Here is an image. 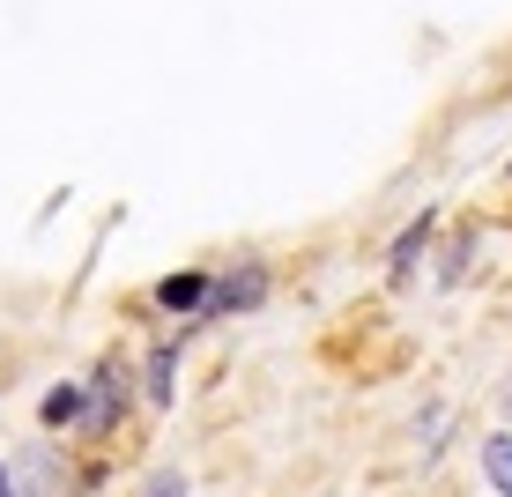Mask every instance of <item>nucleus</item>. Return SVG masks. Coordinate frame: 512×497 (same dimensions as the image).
<instances>
[{
    "mask_svg": "<svg viewBox=\"0 0 512 497\" xmlns=\"http://www.w3.org/2000/svg\"><path fill=\"white\" fill-rule=\"evenodd\" d=\"M156 297H164L171 312H186V305H201V297H208V282H201V275H171V282H164Z\"/></svg>",
    "mask_w": 512,
    "mask_h": 497,
    "instance_id": "obj_1",
    "label": "nucleus"
},
{
    "mask_svg": "<svg viewBox=\"0 0 512 497\" xmlns=\"http://www.w3.org/2000/svg\"><path fill=\"white\" fill-rule=\"evenodd\" d=\"M75 408H82V394H75V386H52V394H45V423H67Z\"/></svg>",
    "mask_w": 512,
    "mask_h": 497,
    "instance_id": "obj_4",
    "label": "nucleus"
},
{
    "mask_svg": "<svg viewBox=\"0 0 512 497\" xmlns=\"http://www.w3.org/2000/svg\"><path fill=\"white\" fill-rule=\"evenodd\" d=\"M0 497H15V490H8V475H0Z\"/></svg>",
    "mask_w": 512,
    "mask_h": 497,
    "instance_id": "obj_7",
    "label": "nucleus"
},
{
    "mask_svg": "<svg viewBox=\"0 0 512 497\" xmlns=\"http://www.w3.org/2000/svg\"><path fill=\"white\" fill-rule=\"evenodd\" d=\"M483 468H490V483L512 497V438H490V446H483Z\"/></svg>",
    "mask_w": 512,
    "mask_h": 497,
    "instance_id": "obj_2",
    "label": "nucleus"
},
{
    "mask_svg": "<svg viewBox=\"0 0 512 497\" xmlns=\"http://www.w3.org/2000/svg\"><path fill=\"white\" fill-rule=\"evenodd\" d=\"M141 497H186V483H179V475H156V483L141 490Z\"/></svg>",
    "mask_w": 512,
    "mask_h": 497,
    "instance_id": "obj_6",
    "label": "nucleus"
},
{
    "mask_svg": "<svg viewBox=\"0 0 512 497\" xmlns=\"http://www.w3.org/2000/svg\"><path fill=\"white\" fill-rule=\"evenodd\" d=\"M149 394H156V401H171V349H156V364H149Z\"/></svg>",
    "mask_w": 512,
    "mask_h": 497,
    "instance_id": "obj_5",
    "label": "nucleus"
},
{
    "mask_svg": "<svg viewBox=\"0 0 512 497\" xmlns=\"http://www.w3.org/2000/svg\"><path fill=\"white\" fill-rule=\"evenodd\" d=\"M253 297H260V275H231L216 290V305H253Z\"/></svg>",
    "mask_w": 512,
    "mask_h": 497,
    "instance_id": "obj_3",
    "label": "nucleus"
}]
</instances>
